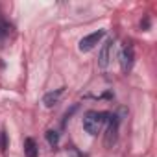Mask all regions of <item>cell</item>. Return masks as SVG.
<instances>
[{
	"mask_svg": "<svg viewBox=\"0 0 157 157\" xmlns=\"http://www.w3.org/2000/svg\"><path fill=\"white\" fill-rule=\"evenodd\" d=\"M0 146H2V150L6 148V133H4V131L0 133Z\"/></svg>",
	"mask_w": 157,
	"mask_h": 157,
	"instance_id": "10",
	"label": "cell"
},
{
	"mask_svg": "<svg viewBox=\"0 0 157 157\" xmlns=\"http://www.w3.org/2000/svg\"><path fill=\"white\" fill-rule=\"evenodd\" d=\"M105 122H107L105 144H107V146H111V144L117 140V135H118V117H117V115H107Z\"/></svg>",
	"mask_w": 157,
	"mask_h": 157,
	"instance_id": "3",
	"label": "cell"
},
{
	"mask_svg": "<svg viewBox=\"0 0 157 157\" xmlns=\"http://www.w3.org/2000/svg\"><path fill=\"white\" fill-rule=\"evenodd\" d=\"M61 94H63V89H57L56 93H48V94H44V98H43V104H44V107H54V105L59 102Z\"/></svg>",
	"mask_w": 157,
	"mask_h": 157,
	"instance_id": "7",
	"label": "cell"
},
{
	"mask_svg": "<svg viewBox=\"0 0 157 157\" xmlns=\"http://www.w3.org/2000/svg\"><path fill=\"white\" fill-rule=\"evenodd\" d=\"M113 46H115L113 39H107V41L104 43V46H102V50H100V56H98V65H100V68H107V67H109V63H111V54H113Z\"/></svg>",
	"mask_w": 157,
	"mask_h": 157,
	"instance_id": "5",
	"label": "cell"
},
{
	"mask_svg": "<svg viewBox=\"0 0 157 157\" xmlns=\"http://www.w3.org/2000/svg\"><path fill=\"white\" fill-rule=\"evenodd\" d=\"M133 59H135V50L131 44H126L120 52V67H122V72H129L131 67H133Z\"/></svg>",
	"mask_w": 157,
	"mask_h": 157,
	"instance_id": "4",
	"label": "cell"
},
{
	"mask_svg": "<svg viewBox=\"0 0 157 157\" xmlns=\"http://www.w3.org/2000/svg\"><path fill=\"white\" fill-rule=\"evenodd\" d=\"M11 33V24L6 22L4 19H0V41H4L6 37H10Z\"/></svg>",
	"mask_w": 157,
	"mask_h": 157,
	"instance_id": "8",
	"label": "cell"
},
{
	"mask_svg": "<svg viewBox=\"0 0 157 157\" xmlns=\"http://www.w3.org/2000/svg\"><path fill=\"white\" fill-rule=\"evenodd\" d=\"M104 35H105V30H98V32H93V33L85 35V37L80 41V50H82V52H91V50L102 41Z\"/></svg>",
	"mask_w": 157,
	"mask_h": 157,
	"instance_id": "2",
	"label": "cell"
},
{
	"mask_svg": "<svg viewBox=\"0 0 157 157\" xmlns=\"http://www.w3.org/2000/svg\"><path fill=\"white\" fill-rule=\"evenodd\" d=\"M24 155L26 157H39V148H37V144L32 137H28L24 140Z\"/></svg>",
	"mask_w": 157,
	"mask_h": 157,
	"instance_id": "6",
	"label": "cell"
},
{
	"mask_svg": "<svg viewBox=\"0 0 157 157\" xmlns=\"http://www.w3.org/2000/svg\"><path fill=\"white\" fill-rule=\"evenodd\" d=\"M105 117H107V113L87 111V113H85V117H83V129H85L91 137L98 135V133H100V129H102V126L105 124Z\"/></svg>",
	"mask_w": 157,
	"mask_h": 157,
	"instance_id": "1",
	"label": "cell"
},
{
	"mask_svg": "<svg viewBox=\"0 0 157 157\" xmlns=\"http://www.w3.org/2000/svg\"><path fill=\"white\" fill-rule=\"evenodd\" d=\"M46 140H48V144H50L52 148H56V146L59 144V133L54 131V129H48V131H46Z\"/></svg>",
	"mask_w": 157,
	"mask_h": 157,
	"instance_id": "9",
	"label": "cell"
}]
</instances>
